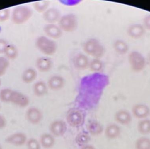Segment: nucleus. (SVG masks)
Segmentation results:
<instances>
[{"mask_svg":"<svg viewBox=\"0 0 150 149\" xmlns=\"http://www.w3.org/2000/svg\"><path fill=\"white\" fill-rule=\"evenodd\" d=\"M0 101L4 103H11L22 108L28 106L30 103L28 96L9 88H3L0 90Z\"/></svg>","mask_w":150,"mask_h":149,"instance_id":"f257e3e1","label":"nucleus"},{"mask_svg":"<svg viewBox=\"0 0 150 149\" xmlns=\"http://www.w3.org/2000/svg\"><path fill=\"white\" fill-rule=\"evenodd\" d=\"M83 49L86 54L95 59L100 58L105 53L104 46L95 38H91L87 40L83 45Z\"/></svg>","mask_w":150,"mask_h":149,"instance_id":"f03ea898","label":"nucleus"},{"mask_svg":"<svg viewBox=\"0 0 150 149\" xmlns=\"http://www.w3.org/2000/svg\"><path fill=\"white\" fill-rule=\"evenodd\" d=\"M36 45L38 50L46 56H52L57 51V45L54 41L49 38L41 36L38 38Z\"/></svg>","mask_w":150,"mask_h":149,"instance_id":"7ed1b4c3","label":"nucleus"},{"mask_svg":"<svg viewBox=\"0 0 150 149\" xmlns=\"http://www.w3.org/2000/svg\"><path fill=\"white\" fill-rule=\"evenodd\" d=\"M33 14L32 10L30 8L24 5H20L13 9L11 19L15 24H23L31 18Z\"/></svg>","mask_w":150,"mask_h":149,"instance_id":"20e7f679","label":"nucleus"},{"mask_svg":"<svg viewBox=\"0 0 150 149\" xmlns=\"http://www.w3.org/2000/svg\"><path fill=\"white\" fill-rule=\"evenodd\" d=\"M66 121L70 127H79L84 123L85 115L81 110L78 108H72L67 113Z\"/></svg>","mask_w":150,"mask_h":149,"instance_id":"39448f33","label":"nucleus"},{"mask_svg":"<svg viewBox=\"0 0 150 149\" xmlns=\"http://www.w3.org/2000/svg\"><path fill=\"white\" fill-rule=\"evenodd\" d=\"M59 26L62 31L74 32L78 26L76 17L73 14H68L61 17L59 21Z\"/></svg>","mask_w":150,"mask_h":149,"instance_id":"423d86ee","label":"nucleus"},{"mask_svg":"<svg viewBox=\"0 0 150 149\" xmlns=\"http://www.w3.org/2000/svg\"><path fill=\"white\" fill-rule=\"evenodd\" d=\"M25 117L28 122L32 125H37L42 121L44 117L43 113L36 107L29 108L25 113Z\"/></svg>","mask_w":150,"mask_h":149,"instance_id":"0eeeda50","label":"nucleus"},{"mask_svg":"<svg viewBox=\"0 0 150 149\" xmlns=\"http://www.w3.org/2000/svg\"><path fill=\"white\" fill-rule=\"evenodd\" d=\"M49 129L50 134L54 137H62L66 134L67 125L62 120H55L50 123Z\"/></svg>","mask_w":150,"mask_h":149,"instance_id":"6e6552de","label":"nucleus"},{"mask_svg":"<svg viewBox=\"0 0 150 149\" xmlns=\"http://www.w3.org/2000/svg\"><path fill=\"white\" fill-rule=\"evenodd\" d=\"M28 138L27 135L22 132H17L10 135L5 139L6 143L16 147H20L26 144Z\"/></svg>","mask_w":150,"mask_h":149,"instance_id":"1a4fd4ad","label":"nucleus"},{"mask_svg":"<svg viewBox=\"0 0 150 149\" xmlns=\"http://www.w3.org/2000/svg\"><path fill=\"white\" fill-rule=\"evenodd\" d=\"M132 113L137 119L140 120L147 119L150 115V108L145 104H136L132 107Z\"/></svg>","mask_w":150,"mask_h":149,"instance_id":"9d476101","label":"nucleus"},{"mask_svg":"<svg viewBox=\"0 0 150 149\" xmlns=\"http://www.w3.org/2000/svg\"><path fill=\"white\" fill-rule=\"evenodd\" d=\"M114 120L118 124L127 126L132 122V115L130 112L126 109H120L115 114Z\"/></svg>","mask_w":150,"mask_h":149,"instance_id":"9b49d317","label":"nucleus"},{"mask_svg":"<svg viewBox=\"0 0 150 149\" xmlns=\"http://www.w3.org/2000/svg\"><path fill=\"white\" fill-rule=\"evenodd\" d=\"M105 136L109 140H115L120 136L122 130L119 124L110 123L104 129Z\"/></svg>","mask_w":150,"mask_h":149,"instance_id":"f8f14e48","label":"nucleus"},{"mask_svg":"<svg viewBox=\"0 0 150 149\" xmlns=\"http://www.w3.org/2000/svg\"><path fill=\"white\" fill-rule=\"evenodd\" d=\"M44 31L48 37L54 39L60 38L63 31L59 26L54 24H48L45 25Z\"/></svg>","mask_w":150,"mask_h":149,"instance_id":"ddd939ff","label":"nucleus"},{"mask_svg":"<svg viewBox=\"0 0 150 149\" xmlns=\"http://www.w3.org/2000/svg\"><path fill=\"white\" fill-rule=\"evenodd\" d=\"M73 64L75 68L79 71H84L89 67V62L88 57L84 54H77L73 59Z\"/></svg>","mask_w":150,"mask_h":149,"instance_id":"4468645a","label":"nucleus"},{"mask_svg":"<svg viewBox=\"0 0 150 149\" xmlns=\"http://www.w3.org/2000/svg\"><path fill=\"white\" fill-rule=\"evenodd\" d=\"M65 80L60 75H55L49 78L47 86L52 91H58L61 90L65 85Z\"/></svg>","mask_w":150,"mask_h":149,"instance_id":"2eb2a0df","label":"nucleus"},{"mask_svg":"<svg viewBox=\"0 0 150 149\" xmlns=\"http://www.w3.org/2000/svg\"><path fill=\"white\" fill-rule=\"evenodd\" d=\"M44 20L49 24H54L60 19L61 14L58 9L51 8L46 10L43 15Z\"/></svg>","mask_w":150,"mask_h":149,"instance_id":"dca6fc26","label":"nucleus"},{"mask_svg":"<svg viewBox=\"0 0 150 149\" xmlns=\"http://www.w3.org/2000/svg\"><path fill=\"white\" fill-rule=\"evenodd\" d=\"M36 67L39 71L42 73L47 72L52 69V61L47 57L39 58L36 61Z\"/></svg>","mask_w":150,"mask_h":149,"instance_id":"f3484780","label":"nucleus"},{"mask_svg":"<svg viewBox=\"0 0 150 149\" xmlns=\"http://www.w3.org/2000/svg\"><path fill=\"white\" fill-rule=\"evenodd\" d=\"M55 137L50 133H44L40 136L39 141L41 147L45 149L52 148L55 144Z\"/></svg>","mask_w":150,"mask_h":149,"instance_id":"a211bd4d","label":"nucleus"},{"mask_svg":"<svg viewBox=\"0 0 150 149\" xmlns=\"http://www.w3.org/2000/svg\"><path fill=\"white\" fill-rule=\"evenodd\" d=\"M87 130L90 135L98 136L104 132V129L100 122L98 121H91L87 125Z\"/></svg>","mask_w":150,"mask_h":149,"instance_id":"6ab92c4d","label":"nucleus"},{"mask_svg":"<svg viewBox=\"0 0 150 149\" xmlns=\"http://www.w3.org/2000/svg\"><path fill=\"white\" fill-rule=\"evenodd\" d=\"M48 88L47 85L44 81H38L33 85V93L37 97H43L47 94Z\"/></svg>","mask_w":150,"mask_h":149,"instance_id":"aec40b11","label":"nucleus"},{"mask_svg":"<svg viewBox=\"0 0 150 149\" xmlns=\"http://www.w3.org/2000/svg\"><path fill=\"white\" fill-rule=\"evenodd\" d=\"M37 76L38 73L35 69L28 68L24 71L22 75V80L25 84H30L35 80Z\"/></svg>","mask_w":150,"mask_h":149,"instance_id":"412c9836","label":"nucleus"},{"mask_svg":"<svg viewBox=\"0 0 150 149\" xmlns=\"http://www.w3.org/2000/svg\"><path fill=\"white\" fill-rule=\"evenodd\" d=\"M91 137L88 132L83 131L79 133L75 137V142L78 146L82 147L89 144Z\"/></svg>","mask_w":150,"mask_h":149,"instance_id":"4be33fe9","label":"nucleus"},{"mask_svg":"<svg viewBox=\"0 0 150 149\" xmlns=\"http://www.w3.org/2000/svg\"><path fill=\"white\" fill-rule=\"evenodd\" d=\"M138 132L144 136L150 134V120L148 119L140 120L137 124Z\"/></svg>","mask_w":150,"mask_h":149,"instance_id":"5701e85b","label":"nucleus"},{"mask_svg":"<svg viewBox=\"0 0 150 149\" xmlns=\"http://www.w3.org/2000/svg\"><path fill=\"white\" fill-rule=\"evenodd\" d=\"M129 60L132 66L136 70H140L144 64L143 59L137 53H133L130 55Z\"/></svg>","mask_w":150,"mask_h":149,"instance_id":"b1692460","label":"nucleus"},{"mask_svg":"<svg viewBox=\"0 0 150 149\" xmlns=\"http://www.w3.org/2000/svg\"><path fill=\"white\" fill-rule=\"evenodd\" d=\"M135 149H150V138L143 136L139 137L135 143Z\"/></svg>","mask_w":150,"mask_h":149,"instance_id":"393cba45","label":"nucleus"},{"mask_svg":"<svg viewBox=\"0 0 150 149\" xmlns=\"http://www.w3.org/2000/svg\"><path fill=\"white\" fill-rule=\"evenodd\" d=\"M4 53L8 59H14L18 56V50L15 45L8 44L5 49Z\"/></svg>","mask_w":150,"mask_h":149,"instance_id":"a878e982","label":"nucleus"},{"mask_svg":"<svg viewBox=\"0 0 150 149\" xmlns=\"http://www.w3.org/2000/svg\"><path fill=\"white\" fill-rule=\"evenodd\" d=\"M50 2L48 1H39L33 3V7L36 11L40 13L45 12L49 7Z\"/></svg>","mask_w":150,"mask_h":149,"instance_id":"bb28decb","label":"nucleus"},{"mask_svg":"<svg viewBox=\"0 0 150 149\" xmlns=\"http://www.w3.org/2000/svg\"><path fill=\"white\" fill-rule=\"evenodd\" d=\"M9 65V61L7 58L0 57V77L5 74Z\"/></svg>","mask_w":150,"mask_h":149,"instance_id":"cd10ccee","label":"nucleus"},{"mask_svg":"<svg viewBox=\"0 0 150 149\" xmlns=\"http://www.w3.org/2000/svg\"><path fill=\"white\" fill-rule=\"evenodd\" d=\"M115 50L120 54H124L127 52V45L123 41L117 40L114 45Z\"/></svg>","mask_w":150,"mask_h":149,"instance_id":"c85d7f7f","label":"nucleus"},{"mask_svg":"<svg viewBox=\"0 0 150 149\" xmlns=\"http://www.w3.org/2000/svg\"><path fill=\"white\" fill-rule=\"evenodd\" d=\"M102 62L98 59H94L89 64L90 69L93 71L98 72L103 68Z\"/></svg>","mask_w":150,"mask_h":149,"instance_id":"c756f323","label":"nucleus"},{"mask_svg":"<svg viewBox=\"0 0 150 149\" xmlns=\"http://www.w3.org/2000/svg\"><path fill=\"white\" fill-rule=\"evenodd\" d=\"M27 149H41L39 141L35 138H30L28 139L26 143Z\"/></svg>","mask_w":150,"mask_h":149,"instance_id":"7c9ffc66","label":"nucleus"},{"mask_svg":"<svg viewBox=\"0 0 150 149\" xmlns=\"http://www.w3.org/2000/svg\"><path fill=\"white\" fill-rule=\"evenodd\" d=\"M143 30L142 28L139 25H135L130 28L129 29V34L133 37L140 36L142 34Z\"/></svg>","mask_w":150,"mask_h":149,"instance_id":"2f4dec72","label":"nucleus"},{"mask_svg":"<svg viewBox=\"0 0 150 149\" xmlns=\"http://www.w3.org/2000/svg\"><path fill=\"white\" fill-rule=\"evenodd\" d=\"M10 15L9 8L3 9L0 10V22H4L8 19Z\"/></svg>","mask_w":150,"mask_h":149,"instance_id":"473e14b6","label":"nucleus"},{"mask_svg":"<svg viewBox=\"0 0 150 149\" xmlns=\"http://www.w3.org/2000/svg\"><path fill=\"white\" fill-rule=\"evenodd\" d=\"M8 42L3 38H0V54L4 53V51L7 47Z\"/></svg>","mask_w":150,"mask_h":149,"instance_id":"72a5a7b5","label":"nucleus"},{"mask_svg":"<svg viewBox=\"0 0 150 149\" xmlns=\"http://www.w3.org/2000/svg\"><path fill=\"white\" fill-rule=\"evenodd\" d=\"M7 120L4 116L0 115V129H2L6 127Z\"/></svg>","mask_w":150,"mask_h":149,"instance_id":"f704fd0d","label":"nucleus"},{"mask_svg":"<svg viewBox=\"0 0 150 149\" xmlns=\"http://www.w3.org/2000/svg\"><path fill=\"white\" fill-rule=\"evenodd\" d=\"M80 149H96L94 146L91 144H88L81 147Z\"/></svg>","mask_w":150,"mask_h":149,"instance_id":"c9c22d12","label":"nucleus"},{"mask_svg":"<svg viewBox=\"0 0 150 149\" xmlns=\"http://www.w3.org/2000/svg\"><path fill=\"white\" fill-rule=\"evenodd\" d=\"M145 22L146 26H147V27H148V29H150V16L147 18Z\"/></svg>","mask_w":150,"mask_h":149,"instance_id":"e433bc0d","label":"nucleus"},{"mask_svg":"<svg viewBox=\"0 0 150 149\" xmlns=\"http://www.w3.org/2000/svg\"><path fill=\"white\" fill-rule=\"evenodd\" d=\"M1 79H0V87H1Z\"/></svg>","mask_w":150,"mask_h":149,"instance_id":"4c0bfd02","label":"nucleus"},{"mask_svg":"<svg viewBox=\"0 0 150 149\" xmlns=\"http://www.w3.org/2000/svg\"><path fill=\"white\" fill-rule=\"evenodd\" d=\"M0 149H3L1 145L0 144Z\"/></svg>","mask_w":150,"mask_h":149,"instance_id":"58836bf2","label":"nucleus"},{"mask_svg":"<svg viewBox=\"0 0 150 149\" xmlns=\"http://www.w3.org/2000/svg\"><path fill=\"white\" fill-rule=\"evenodd\" d=\"M1 101H0V109H1Z\"/></svg>","mask_w":150,"mask_h":149,"instance_id":"ea45409f","label":"nucleus"}]
</instances>
